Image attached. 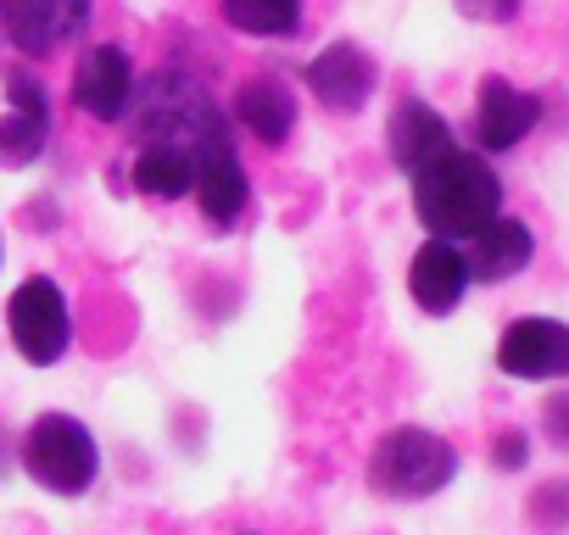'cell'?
<instances>
[{"instance_id":"cell-14","label":"cell","mask_w":569,"mask_h":535,"mask_svg":"<svg viewBox=\"0 0 569 535\" xmlns=\"http://www.w3.org/2000/svg\"><path fill=\"white\" fill-rule=\"evenodd\" d=\"M46 145V95L29 79H12V112L0 118V162H34Z\"/></svg>"},{"instance_id":"cell-5","label":"cell","mask_w":569,"mask_h":535,"mask_svg":"<svg viewBox=\"0 0 569 535\" xmlns=\"http://www.w3.org/2000/svg\"><path fill=\"white\" fill-rule=\"evenodd\" d=\"M12 341L29 363H57L68 352V302L51 280H23L12 296Z\"/></svg>"},{"instance_id":"cell-8","label":"cell","mask_w":569,"mask_h":535,"mask_svg":"<svg viewBox=\"0 0 569 535\" xmlns=\"http://www.w3.org/2000/svg\"><path fill=\"white\" fill-rule=\"evenodd\" d=\"M73 101H79L90 118H101V123L123 118V112H129V101H134L129 57H123L118 46H96V51L79 62V73H73Z\"/></svg>"},{"instance_id":"cell-21","label":"cell","mask_w":569,"mask_h":535,"mask_svg":"<svg viewBox=\"0 0 569 535\" xmlns=\"http://www.w3.org/2000/svg\"><path fill=\"white\" fill-rule=\"evenodd\" d=\"M469 18H491V23H508L519 12V0H463Z\"/></svg>"},{"instance_id":"cell-3","label":"cell","mask_w":569,"mask_h":535,"mask_svg":"<svg viewBox=\"0 0 569 535\" xmlns=\"http://www.w3.org/2000/svg\"><path fill=\"white\" fill-rule=\"evenodd\" d=\"M140 140L146 145H173L184 157H201L207 145L223 140V118L190 79H157V90L140 107Z\"/></svg>"},{"instance_id":"cell-17","label":"cell","mask_w":569,"mask_h":535,"mask_svg":"<svg viewBox=\"0 0 569 535\" xmlns=\"http://www.w3.org/2000/svg\"><path fill=\"white\" fill-rule=\"evenodd\" d=\"M134 184H140L146 195L173 201V195H184V190L196 184V157H184V151H173V145H146L140 162H134Z\"/></svg>"},{"instance_id":"cell-2","label":"cell","mask_w":569,"mask_h":535,"mask_svg":"<svg viewBox=\"0 0 569 535\" xmlns=\"http://www.w3.org/2000/svg\"><path fill=\"white\" fill-rule=\"evenodd\" d=\"M452 474H458V452L430 430H391L369 457V485L380 496H397V502L436 496Z\"/></svg>"},{"instance_id":"cell-10","label":"cell","mask_w":569,"mask_h":535,"mask_svg":"<svg viewBox=\"0 0 569 535\" xmlns=\"http://www.w3.org/2000/svg\"><path fill=\"white\" fill-rule=\"evenodd\" d=\"M536 118H541L536 95H525V90H513V84H502V79H486V84H480L475 129H480V145H486V151L519 145V140L536 129Z\"/></svg>"},{"instance_id":"cell-18","label":"cell","mask_w":569,"mask_h":535,"mask_svg":"<svg viewBox=\"0 0 569 535\" xmlns=\"http://www.w3.org/2000/svg\"><path fill=\"white\" fill-rule=\"evenodd\" d=\"M223 18L240 34H291L302 18V0H223Z\"/></svg>"},{"instance_id":"cell-22","label":"cell","mask_w":569,"mask_h":535,"mask_svg":"<svg viewBox=\"0 0 569 535\" xmlns=\"http://www.w3.org/2000/svg\"><path fill=\"white\" fill-rule=\"evenodd\" d=\"M497 463H502V468H519V463H525V435H502V441H497Z\"/></svg>"},{"instance_id":"cell-19","label":"cell","mask_w":569,"mask_h":535,"mask_svg":"<svg viewBox=\"0 0 569 535\" xmlns=\"http://www.w3.org/2000/svg\"><path fill=\"white\" fill-rule=\"evenodd\" d=\"M530 518H536V524H547V529H563V524H569V480L541 485V491H536V502H530Z\"/></svg>"},{"instance_id":"cell-20","label":"cell","mask_w":569,"mask_h":535,"mask_svg":"<svg viewBox=\"0 0 569 535\" xmlns=\"http://www.w3.org/2000/svg\"><path fill=\"white\" fill-rule=\"evenodd\" d=\"M541 424H547L552 446H563V452H569V396H552V402H547V418H541Z\"/></svg>"},{"instance_id":"cell-6","label":"cell","mask_w":569,"mask_h":535,"mask_svg":"<svg viewBox=\"0 0 569 535\" xmlns=\"http://www.w3.org/2000/svg\"><path fill=\"white\" fill-rule=\"evenodd\" d=\"M497 363L513 380H563L569 374V330L552 319H519V324H508Z\"/></svg>"},{"instance_id":"cell-9","label":"cell","mask_w":569,"mask_h":535,"mask_svg":"<svg viewBox=\"0 0 569 535\" xmlns=\"http://www.w3.org/2000/svg\"><path fill=\"white\" fill-rule=\"evenodd\" d=\"M308 90L330 107V112H358L375 90V62L358 46H330L308 62Z\"/></svg>"},{"instance_id":"cell-4","label":"cell","mask_w":569,"mask_h":535,"mask_svg":"<svg viewBox=\"0 0 569 535\" xmlns=\"http://www.w3.org/2000/svg\"><path fill=\"white\" fill-rule=\"evenodd\" d=\"M96 463H101L96 457V435L79 418H68V413H46L29 430V441H23V468L57 496H79L96 480Z\"/></svg>"},{"instance_id":"cell-12","label":"cell","mask_w":569,"mask_h":535,"mask_svg":"<svg viewBox=\"0 0 569 535\" xmlns=\"http://www.w3.org/2000/svg\"><path fill=\"white\" fill-rule=\"evenodd\" d=\"M447 151H452V134H447V123H441L425 101H402V107L391 112V157H397L408 173L430 168V162L447 157Z\"/></svg>"},{"instance_id":"cell-15","label":"cell","mask_w":569,"mask_h":535,"mask_svg":"<svg viewBox=\"0 0 569 535\" xmlns=\"http://www.w3.org/2000/svg\"><path fill=\"white\" fill-rule=\"evenodd\" d=\"M234 118H240L262 145H279L284 134H291V123H297V101H291V90H279L273 79H257V84L240 90Z\"/></svg>"},{"instance_id":"cell-13","label":"cell","mask_w":569,"mask_h":535,"mask_svg":"<svg viewBox=\"0 0 569 535\" xmlns=\"http://www.w3.org/2000/svg\"><path fill=\"white\" fill-rule=\"evenodd\" d=\"M190 190L201 195V212H207L212 223H229V218L246 206V173H240L229 140H218V145H207V151L196 157V184H190Z\"/></svg>"},{"instance_id":"cell-11","label":"cell","mask_w":569,"mask_h":535,"mask_svg":"<svg viewBox=\"0 0 569 535\" xmlns=\"http://www.w3.org/2000/svg\"><path fill=\"white\" fill-rule=\"evenodd\" d=\"M463 285H469V262L447 240H430L413 256V268H408V291H413V302L425 313H452L458 296H463Z\"/></svg>"},{"instance_id":"cell-7","label":"cell","mask_w":569,"mask_h":535,"mask_svg":"<svg viewBox=\"0 0 569 535\" xmlns=\"http://www.w3.org/2000/svg\"><path fill=\"white\" fill-rule=\"evenodd\" d=\"M0 18L29 57H46L90 23V0H0Z\"/></svg>"},{"instance_id":"cell-16","label":"cell","mask_w":569,"mask_h":535,"mask_svg":"<svg viewBox=\"0 0 569 535\" xmlns=\"http://www.w3.org/2000/svg\"><path fill=\"white\" fill-rule=\"evenodd\" d=\"M530 262V229L513 223V218H491L480 234H475V274L480 280H508Z\"/></svg>"},{"instance_id":"cell-1","label":"cell","mask_w":569,"mask_h":535,"mask_svg":"<svg viewBox=\"0 0 569 535\" xmlns=\"http://www.w3.org/2000/svg\"><path fill=\"white\" fill-rule=\"evenodd\" d=\"M497 201H502V184L480 157L447 151V157H436L430 168L413 173V206L441 240L480 234L497 218Z\"/></svg>"}]
</instances>
